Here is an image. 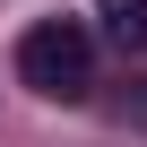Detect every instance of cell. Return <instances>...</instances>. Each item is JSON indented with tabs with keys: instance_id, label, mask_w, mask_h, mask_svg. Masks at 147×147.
<instances>
[{
	"instance_id": "cell-1",
	"label": "cell",
	"mask_w": 147,
	"mask_h": 147,
	"mask_svg": "<svg viewBox=\"0 0 147 147\" xmlns=\"http://www.w3.org/2000/svg\"><path fill=\"white\" fill-rule=\"evenodd\" d=\"M18 78H26L35 95H52V104H78V95L95 87V35H87L78 18H35V26L18 35Z\"/></svg>"
},
{
	"instance_id": "cell-2",
	"label": "cell",
	"mask_w": 147,
	"mask_h": 147,
	"mask_svg": "<svg viewBox=\"0 0 147 147\" xmlns=\"http://www.w3.org/2000/svg\"><path fill=\"white\" fill-rule=\"evenodd\" d=\"M95 26L121 52H147V0H95Z\"/></svg>"
}]
</instances>
